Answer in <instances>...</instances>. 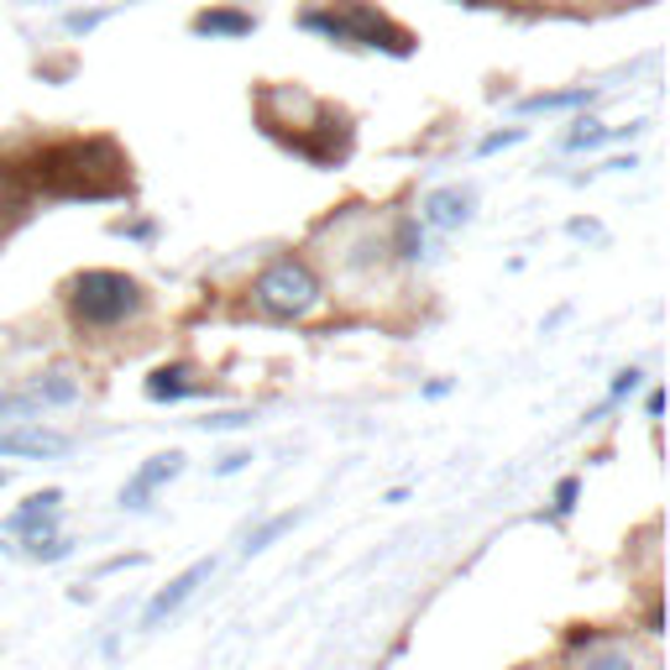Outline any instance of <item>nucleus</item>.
Returning <instances> with one entry per match:
<instances>
[{"mask_svg": "<svg viewBox=\"0 0 670 670\" xmlns=\"http://www.w3.org/2000/svg\"><path fill=\"white\" fill-rule=\"evenodd\" d=\"M26 178L43 184L48 194H69V199H111L126 189V158L116 142H63L48 147L26 163Z\"/></svg>", "mask_w": 670, "mask_h": 670, "instance_id": "f257e3e1", "label": "nucleus"}, {"mask_svg": "<svg viewBox=\"0 0 670 670\" xmlns=\"http://www.w3.org/2000/svg\"><path fill=\"white\" fill-rule=\"evenodd\" d=\"M147 314V288L116 267H84L69 284V320L79 331H120Z\"/></svg>", "mask_w": 670, "mask_h": 670, "instance_id": "f03ea898", "label": "nucleus"}, {"mask_svg": "<svg viewBox=\"0 0 670 670\" xmlns=\"http://www.w3.org/2000/svg\"><path fill=\"white\" fill-rule=\"evenodd\" d=\"M252 304H257V314H267V320H284V325H293V320H310L320 304H325V284H320V273H314L304 257H273V263L252 278Z\"/></svg>", "mask_w": 670, "mask_h": 670, "instance_id": "7ed1b4c3", "label": "nucleus"}, {"mask_svg": "<svg viewBox=\"0 0 670 670\" xmlns=\"http://www.w3.org/2000/svg\"><path fill=\"white\" fill-rule=\"evenodd\" d=\"M304 32H320L331 43H361V48H383L393 58H408L414 53V37H408L398 22H388L383 11H372L367 0H346L340 11H304Z\"/></svg>", "mask_w": 670, "mask_h": 670, "instance_id": "20e7f679", "label": "nucleus"}, {"mask_svg": "<svg viewBox=\"0 0 670 670\" xmlns=\"http://www.w3.org/2000/svg\"><path fill=\"white\" fill-rule=\"evenodd\" d=\"M210 576H216V561H194L189 571H178V576H173V581L163 587V592H158V598H152V602L142 608V628H163V623L173 619V613H178V608H184V602H189L194 592H199V587L210 581Z\"/></svg>", "mask_w": 670, "mask_h": 670, "instance_id": "39448f33", "label": "nucleus"}, {"mask_svg": "<svg viewBox=\"0 0 670 670\" xmlns=\"http://www.w3.org/2000/svg\"><path fill=\"white\" fill-rule=\"evenodd\" d=\"M178 472H184V451H163V455H152V461H142V466L131 472V482L120 487V508L142 513L147 503L158 498V487H168Z\"/></svg>", "mask_w": 670, "mask_h": 670, "instance_id": "423d86ee", "label": "nucleus"}, {"mask_svg": "<svg viewBox=\"0 0 670 670\" xmlns=\"http://www.w3.org/2000/svg\"><path fill=\"white\" fill-rule=\"evenodd\" d=\"M58 508H63V493H58V487H43V493H32L16 513H5V529L22 534V540H48V534H58Z\"/></svg>", "mask_w": 670, "mask_h": 670, "instance_id": "0eeeda50", "label": "nucleus"}, {"mask_svg": "<svg viewBox=\"0 0 670 670\" xmlns=\"http://www.w3.org/2000/svg\"><path fill=\"white\" fill-rule=\"evenodd\" d=\"M69 435L48 430V425H11L0 430V455H32V461H48V455H69Z\"/></svg>", "mask_w": 670, "mask_h": 670, "instance_id": "6e6552de", "label": "nucleus"}, {"mask_svg": "<svg viewBox=\"0 0 670 670\" xmlns=\"http://www.w3.org/2000/svg\"><path fill=\"white\" fill-rule=\"evenodd\" d=\"M472 189H435L425 194V226H435V231H461L466 220H472Z\"/></svg>", "mask_w": 670, "mask_h": 670, "instance_id": "1a4fd4ad", "label": "nucleus"}, {"mask_svg": "<svg viewBox=\"0 0 670 670\" xmlns=\"http://www.w3.org/2000/svg\"><path fill=\"white\" fill-rule=\"evenodd\" d=\"M142 393L152 398V404H178V398H194V393H205V383L194 378V367L173 361V367H158V372L147 378Z\"/></svg>", "mask_w": 670, "mask_h": 670, "instance_id": "9d476101", "label": "nucleus"}, {"mask_svg": "<svg viewBox=\"0 0 670 670\" xmlns=\"http://www.w3.org/2000/svg\"><path fill=\"white\" fill-rule=\"evenodd\" d=\"M571 670H649L645 660H639V649L634 645H619V639H587V655L576 660Z\"/></svg>", "mask_w": 670, "mask_h": 670, "instance_id": "9b49d317", "label": "nucleus"}, {"mask_svg": "<svg viewBox=\"0 0 670 670\" xmlns=\"http://www.w3.org/2000/svg\"><path fill=\"white\" fill-rule=\"evenodd\" d=\"M252 16H246V11H231V5H216V11H199V16H194V32H199V37H246V32H252Z\"/></svg>", "mask_w": 670, "mask_h": 670, "instance_id": "f8f14e48", "label": "nucleus"}, {"mask_svg": "<svg viewBox=\"0 0 670 670\" xmlns=\"http://www.w3.org/2000/svg\"><path fill=\"white\" fill-rule=\"evenodd\" d=\"M576 105H592V90H587V84H581V90H555V95L519 100V111H524V116H540V111H576Z\"/></svg>", "mask_w": 670, "mask_h": 670, "instance_id": "ddd939ff", "label": "nucleus"}, {"mask_svg": "<svg viewBox=\"0 0 670 670\" xmlns=\"http://www.w3.org/2000/svg\"><path fill=\"white\" fill-rule=\"evenodd\" d=\"M634 131H639V126H628V131H623V126H598V120H581L571 137H566V147H571V152H592V147L613 142V137H634Z\"/></svg>", "mask_w": 670, "mask_h": 670, "instance_id": "4468645a", "label": "nucleus"}, {"mask_svg": "<svg viewBox=\"0 0 670 670\" xmlns=\"http://www.w3.org/2000/svg\"><path fill=\"white\" fill-rule=\"evenodd\" d=\"M393 257H398V263H419V257H425V226L414 216H404L393 226Z\"/></svg>", "mask_w": 670, "mask_h": 670, "instance_id": "2eb2a0df", "label": "nucleus"}, {"mask_svg": "<svg viewBox=\"0 0 670 670\" xmlns=\"http://www.w3.org/2000/svg\"><path fill=\"white\" fill-rule=\"evenodd\" d=\"M293 524H299V513H273V519H267L263 529H252V534H246V545H241V551H246V555L267 551V545H273L278 534H288V529H293Z\"/></svg>", "mask_w": 670, "mask_h": 670, "instance_id": "dca6fc26", "label": "nucleus"}, {"mask_svg": "<svg viewBox=\"0 0 670 670\" xmlns=\"http://www.w3.org/2000/svg\"><path fill=\"white\" fill-rule=\"evenodd\" d=\"M32 398H37V404H73V398H79V383H73L69 372H53V378H43V383L32 388Z\"/></svg>", "mask_w": 670, "mask_h": 670, "instance_id": "f3484780", "label": "nucleus"}, {"mask_svg": "<svg viewBox=\"0 0 670 670\" xmlns=\"http://www.w3.org/2000/svg\"><path fill=\"white\" fill-rule=\"evenodd\" d=\"M69 551H73V545L63 540V534H48V540H26V555H32V561H63Z\"/></svg>", "mask_w": 670, "mask_h": 670, "instance_id": "a211bd4d", "label": "nucleus"}, {"mask_svg": "<svg viewBox=\"0 0 670 670\" xmlns=\"http://www.w3.org/2000/svg\"><path fill=\"white\" fill-rule=\"evenodd\" d=\"M576 498H581V477H561V482H555V513H561V519L576 508Z\"/></svg>", "mask_w": 670, "mask_h": 670, "instance_id": "6ab92c4d", "label": "nucleus"}, {"mask_svg": "<svg viewBox=\"0 0 670 670\" xmlns=\"http://www.w3.org/2000/svg\"><path fill=\"white\" fill-rule=\"evenodd\" d=\"M205 430H241V425H252V414L246 408H226V414H210V419H199Z\"/></svg>", "mask_w": 670, "mask_h": 670, "instance_id": "aec40b11", "label": "nucleus"}, {"mask_svg": "<svg viewBox=\"0 0 670 670\" xmlns=\"http://www.w3.org/2000/svg\"><path fill=\"white\" fill-rule=\"evenodd\" d=\"M513 142H524V126H508V131H493V137H482V158H487V152H503V147H513Z\"/></svg>", "mask_w": 670, "mask_h": 670, "instance_id": "412c9836", "label": "nucleus"}, {"mask_svg": "<svg viewBox=\"0 0 670 670\" xmlns=\"http://www.w3.org/2000/svg\"><path fill=\"white\" fill-rule=\"evenodd\" d=\"M639 388H645V372H639V367H623L608 393H613V398H628V393H639Z\"/></svg>", "mask_w": 670, "mask_h": 670, "instance_id": "4be33fe9", "label": "nucleus"}, {"mask_svg": "<svg viewBox=\"0 0 670 670\" xmlns=\"http://www.w3.org/2000/svg\"><path fill=\"white\" fill-rule=\"evenodd\" d=\"M246 466H252V451H231V455H220L216 477H236V472H246Z\"/></svg>", "mask_w": 670, "mask_h": 670, "instance_id": "5701e85b", "label": "nucleus"}, {"mask_svg": "<svg viewBox=\"0 0 670 670\" xmlns=\"http://www.w3.org/2000/svg\"><path fill=\"white\" fill-rule=\"evenodd\" d=\"M100 26V11H73L69 16V32H95Z\"/></svg>", "mask_w": 670, "mask_h": 670, "instance_id": "b1692460", "label": "nucleus"}, {"mask_svg": "<svg viewBox=\"0 0 670 670\" xmlns=\"http://www.w3.org/2000/svg\"><path fill=\"white\" fill-rule=\"evenodd\" d=\"M566 231H571V236H592V241H602V226H598V220H571Z\"/></svg>", "mask_w": 670, "mask_h": 670, "instance_id": "393cba45", "label": "nucleus"}, {"mask_svg": "<svg viewBox=\"0 0 670 670\" xmlns=\"http://www.w3.org/2000/svg\"><path fill=\"white\" fill-rule=\"evenodd\" d=\"M649 425H660V414H666V393H660V388H655V393H649Z\"/></svg>", "mask_w": 670, "mask_h": 670, "instance_id": "a878e982", "label": "nucleus"}, {"mask_svg": "<svg viewBox=\"0 0 670 670\" xmlns=\"http://www.w3.org/2000/svg\"><path fill=\"white\" fill-rule=\"evenodd\" d=\"M16 408H26V398H11V393H0V419H5V414H16Z\"/></svg>", "mask_w": 670, "mask_h": 670, "instance_id": "bb28decb", "label": "nucleus"}, {"mask_svg": "<svg viewBox=\"0 0 670 670\" xmlns=\"http://www.w3.org/2000/svg\"><path fill=\"white\" fill-rule=\"evenodd\" d=\"M0 199H5V168H0Z\"/></svg>", "mask_w": 670, "mask_h": 670, "instance_id": "cd10ccee", "label": "nucleus"}, {"mask_svg": "<svg viewBox=\"0 0 670 670\" xmlns=\"http://www.w3.org/2000/svg\"><path fill=\"white\" fill-rule=\"evenodd\" d=\"M5 482H11V472H0V487H5Z\"/></svg>", "mask_w": 670, "mask_h": 670, "instance_id": "c85d7f7f", "label": "nucleus"}]
</instances>
